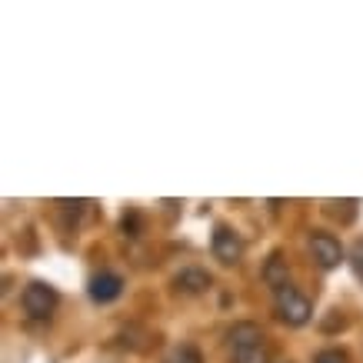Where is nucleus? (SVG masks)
Wrapping results in <instances>:
<instances>
[{
  "label": "nucleus",
  "instance_id": "5",
  "mask_svg": "<svg viewBox=\"0 0 363 363\" xmlns=\"http://www.w3.org/2000/svg\"><path fill=\"white\" fill-rule=\"evenodd\" d=\"M227 343H230V353L247 350V347H260L264 343V330L257 323H250V320H240V323H233L227 330Z\"/></svg>",
  "mask_w": 363,
  "mask_h": 363
},
{
  "label": "nucleus",
  "instance_id": "12",
  "mask_svg": "<svg viewBox=\"0 0 363 363\" xmlns=\"http://www.w3.org/2000/svg\"><path fill=\"white\" fill-rule=\"evenodd\" d=\"M350 257H353V270H357V277H363V240L353 243Z\"/></svg>",
  "mask_w": 363,
  "mask_h": 363
},
{
  "label": "nucleus",
  "instance_id": "3",
  "mask_svg": "<svg viewBox=\"0 0 363 363\" xmlns=\"http://www.w3.org/2000/svg\"><path fill=\"white\" fill-rule=\"evenodd\" d=\"M310 253H313V260H317L323 270H333V267H340V260H343L340 240H337L333 233H323V230H317L310 237Z\"/></svg>",
  "mask_w": 363,
  "mask_h": 363
},
{
  "label": "nucleus",
  "instance_id": "9",
  "mask_svg": "<svg viewBox=\"0 0 363 363\" xmlns=\"http://www.w3.org/2000/svg\"><path fill=\"white\" fill-rule=\"evenodd\" d=\"M264 277L277 286V290H280V286H286V270H284V257H280V253H274V257H270V264H267V274Z\"/></svg>",
  "mask_w": 363,
  "mask_h": 363
},
{
  "label": "nucleus",
  "instance_id": "8",
  "mask_svg": "<svg viewBox=\"0 0 363 363\" xmlns=\"http://www.w3.org/2000/svg\"><path fill=\"white\" fill-rule=\"evenodd\" d=\"M164 363H203V357H200L197 347H190V343H184V347H174V350L167 353Z\"/></svg>",
  "mask_w": 363,
  "mask_h": 363
},
{
  "label": "nucleus",
  "instance_id": "10",
  "mask_svg": "<svg viewBox=\"0 0 363 363\" xmlns=\"http://www.w3.org/2000/svg\"><path fill=\"white\" fill-rule=\"evenodd\" d=\"M270 360V353H267V347L260 343V347H247V350H233V363H267Z\"/></svg>",
  "mask_w": 363,
  "mask_h": 363
},
{
  "label": "nucleus",
  "instance_id": "2",
  "mask_svg": "<svg viewBox=\"0 0 363 363\" xmlns=\"http://www.w3.org/2000/svg\"><path fill=\"white\" fill-rule=\"evenodd\" d=\"M277 317L284 323H290V327H303L310 320V300L300 290H294L290 284L280 286L277 290Z\"/></svg>",
  "mask_w": 363,
  "mask_h": 363
},
{
  "label": "nucleus",
  "instance_id": "11",
  "mask_svg": "<svg viewBox=\"0 0 363 363\" xmlns=\"http://www.w3.org/2000/svg\"><path fill=\"white\" fill-rule=\"evenodd\" d=\"M313 363H347V353H340V350H320Z\"/></svg>",
  "mask_w": 363,
  "mask_h": 363
},
{
  "label": "nucleus",
  "instance_id": "6",
  "mask_svg": "<svg viewBox=\"0 0 363 363\" xmlns=\"http://www.w3.org/2000/svg\"><path fill=\"white\" fill-rule=\"evenodd\" d=\"M123 294V280L117 274H97L90 280V300L94 303H111Z\"/></svg>",
  "mask_w": 363,
  "mask_h": 363
},
{
  "label": "nucleus",
  "instance_id": "7",
  "mask_svg": "<svg viewBox=\"0 0 363 363\" xmlns=\"http://www.w3.org/2000/svg\"><path fill=\"white\" fill-rule=\"evenodd\" d=\"M174 286L180 294L197 297V294H207L210 290V274L207 270H197V267H187V270H180V274L174 277Z\"/></svg>",
  "mask_w": 363,
  "mask_h": 363
},
{
  "label": "nucleus",
  "instance_id": "4",
  "mask_svg": "<svg viewBox=\"0 0 363 363\" xmlns=\"http://www.w3.org/2000/svg\"><path fill=\"white\" fill-rule=\"evenodd\" d=\"M210 247H213V257H217L220 264H227V267H230V264H240L243 240L230 230V227H217V230H213V240H210Z\"/></svg>",
  "mask_w": 363,
  "mask_h": 363
},
{
  "label": "nucleus",
  "instance_id": "1",
  "mask_svg": "<svg viewBox=\"0 0 363 363\" xmlns=\"http://www.w3.org/2000/svg\"><path fill=\"white\" fill-rule=\"evenodd\" d=\"M21 303H23V310H27L33 320H47V317H50V313L57 310L60 297H57V290H54L50 284H40V280H33V284L23 286Z\"/></svg>",
  "mask_w": 363,
  "mask_h": 363
},
{
  "label": "nucleus",
  "instance_id": "13",
  "mask_svg": "<svg viewBox=\"0 0 363 363\" xmlns=\"http://www.w3.org/2000/svg\"><path fill=\"white\" fill-rule=\"evenodd\" d=\"M137 227H140V217H137V213H127V217H123V233L130 230V237H137Z\"/></svg>",
  "mask_w": 363,
  "mask_h": 363
}]
</instances>
